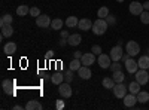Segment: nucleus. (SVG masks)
Listing matches in <instances>:
<instances>
[{
	"label": "nucleus",
	"instance_id": "obj_18",
	"mask_svg": "<svg viewBox=\"0 0 149 110\" xmlns=\"http://www.w3.org/2000/svg\"><path fill=\"white\" fill-rule=\"evenodd\" d=\"M51 82H52L54 85H60V83H63V82H64V75H63V73H60V71L54 73V75L51 76Z\"/></svg>",
	"mask_w": 149,
	"mask_h": 110
},
{
	"label": "nucleus",
	"instance_id": "obj_15",
	"mask_svg": "<svg viewBox=\"0 0 149 110\" xmlns=\"http://www.w3.org/2000/svg\"><path fill=\"white\" fill-rule=\"evenodd\" d=\"M2 86H3V92L5 94H8V95H14L15 94L14 92V82H12V80H9V79L3 80Z\"/></svg>",
	"mask_w": 149,
	"mask_h": 110
},
{
	"label": "nucleus",
	"instance_id": "obj_26",
	"mask_svg": "<svg viewBox=\"0 0 149 110\" xmlns=\"http://www.w3.org/2000/svg\"><path fill=\"white\" fill-rule=\"evenodd\" d=\"M78 24H79L78 17H69V18L66 19V26H67L69 28H74V27H78Z\"/></svg>",
	"mask_w": 149,
	"mask_h": 110
},
{
	"label": "nucleus",
	"instance_id": "obj_42",
	"mask_svg": "<svg viewBox=\"0 0 149 110\" xmlns=\"http://www.w3.org/2000/svg\"><path fill=\"white\" fill-rule=\"evenodd\" d=\"M46 58H52V51H48V55H46Z\"/></svg>",
	"mask_w": 149,
	"mask_h": 110
},
{
	"label": "nucleus",
	"instance_id": "obj_17",
	"mask_svg": "<svg viewBox=\"0 0 149 110\" xmlns=\"http://www.w3.org/2000/svg\"><path fill=\"white\" fill-rule=\"evenodd\" d=\"M3 52H5L6 55H12V54H15V52H17V45H15L14 42L6 43V45H5V48H3Z\"/></svg>",
	"mask_w": 149,
	"mask_h": 110
},
{
	"label": "nucleus",
	"instance_id": "obj_24",
	"mask_svg": "<svg viewBox=\"0 0 149 110\" xmlns=\"http://www.w3.org/2000/svg\"><path fill=\"white\" fill-rule=\"evenodd\" d=\"M12 34H14L12 24H9V26H2V37H10Z\"/></svg>",
	"mask_w": 149,
	"mask_h": 110
},
{
	"label": "nucleus",
	"instance_id": "obj_27",
	"mask_svg": "<svg viewBox=\"0 0 149 110\" xmlns=\"http://www.w3.org/2000/svg\"><path fill=\"white\" fill-rule=\"evenodd\" d=\"M81 64H82V61H81L79 58H74V59H72V61H70L69 68H70V70H73V71H78V70L81 68Z\"/></svg>",
	"mask_w": 149,
	"mask_h": 110
},
{
	"label": "nucleus",
	"instance_id": "obj_6",
	"mask_svg": "<svg viewBox=\"0 0 149 110\" xmlns=\"http://www.w3.org/2000/svg\"><path fill=\"white\" fill-rule=\"evenodd\" d=\"M51 18H49L48 15H39L36 18V26L39 27V28H48V27H51Z\"/></svg>",
	"mask_w": 149,
	"mask_h": 110
},
{
	"label": "nucleus",
	"instance_id": "obj_30",
	"mask_svg": "<svg viewBox=\"0 0 149 110\" xmlns=\"http://www.w3.org/2000/svg\"><path fill=\"white\" fill-rule=\"evenodd\" d=\"M12 21H14V18H12V15H3L2 18H0V27L2 26H9V24H12Z\"/></svg>",
	"mask_w": 149,
	"mask_h": 110
},
{
	"label": "nucleus",
	"instance_id": "obj_19",
	"mask_svg": "<svg viewBox=\"0 0 149 110\" xmlns=\"http://www.w3.org/2000/svg\"><path fill=\"white\" fill-rule=\"evenodd\" d=\"M137 64H139V68L148 70V68H149V57H148V55H142V57L137 59Z\"/></svg>",
	"mask_w": 149,
	"mask_h": 110
},
{
	"label": "nucleus",
	"instance_id": "obj_2",
	"mask_svg": "<svg viewBox=\"0 0 149 110\" xmlns=\"http://www.w3.org/2000/svg\"><path fill=\"white\" fill-rule=\"evenodd\" d=\"M125 51L130 57H136V55H139L140 52V45L136 42V40H128L127 45H125Z\"/></svg>",
	"mask_w": 149,
	"mask_h": 110
},
{
	"label": "nucleus",
	"instance_id": "obj_36",
	"mask_svg": "<svg viewBox=\"0 0 149 110\" xmlns=\"http://www.w3.org/2000/svg\"><path fill=\"white\" fill-rule=\"evenodd\" d=\"M30 15H31V17H34V18L39 17V15H40L39 8H30Z\"/></svg>",
	"mask_w": 149,
	"mask_h": 110
},
{
	"label": "nucleus",
	"instance_id": "obj_16",
	"mask_svg": "<svg viewBox=\"0 0 149 110\" xmlns=\"http://www.w3.org/2000/svg\"><path fill=\"white\" fill-rule=\"evenodd\" d=\"M81 42H82L81 34H70L67 37V43L70 46H78V45H81Z\"/></svg>",
	"mask_w": 149,
	"mask_h": 110
},
{
	"label": "nucleus",
	"instance_id": "obj_43",
	"mask_svg": "<svg viewBox=\"0 0 149 110\" xmlns=\"http://www.w3.org/2000/svg\"><path fill=\"white\" fill-rule=\"evenodd\" d=\"M146 55H148V57H149V49H148V51H146Z\"/></svg>",
	"mask_w": 149,
	"mask_h": 110
},
{
	"label": "nucleus",
	"instance_id": "obj_10",
	"mask_svg": "<svg viewBox=\"0 0 149 110\" xmlns=\"http://www.w3.org/2000/svg\"><path fill=\"white\" fill-rule=\"evenodd\" d=\"M97 63H98V66H100L102 68H109L110 64H112V58H110V55L100 54L98 58H97Z\"/></svg>",
	"mask_w": 149,
	"mask_h": 110
},
{
	"label": "nucleus",
	"instance_id": "obj_9",
	"mask_svg": "<svg viewBox=\"0 0 149 110\" xmlns=\"http://www.w3.org/2000/svg\"><path fill=\"white\" fill-rule=\"evenodd\" d=\"M124 66H125V70L130 73V75H134L136 71L139 70V64H137V61L133 59V57H130L125 63H124Z\"/></svg>",
	"mask_w": 149,
	"mask_h": 110
},
{
	"label": "nucleus",
	"instance_id": "obj_21",
	"mask_svg": "<svg viewBox=\"0 0 149 110\" xmlns=\"http://www.w3.org/2000/svg\"><path fill=\"white\" fill-rule=\"evenodd\" d=\"M102 85H103L104 89H113L115 80H113V77H104V79L102 80Z\"/></svg>",
	"mask_w": 149,
	"mask_h": 110
},
{
	"label": "nucleus",
	"instance_id": "obj_12",
	"mask_svg": "<svg viewBox=\"0 0 149 110\" xmlns=\"http://www.w3.org/2000/svg\"><path fill=\"white\" fill-rule=\"evenodd\" d=\"M81 61H82L84 66H88V67H90V66H93V64L95 63V55H94L93 52H86V54L82 55Z\"/></svg>",
	"mask_w": 149,
	"mask_h": 110
},
{
	"label": "nucleus",
	"instance_id": "obj_3",
	"mask_svg": "<svg viewBox=\"0 0 149 110\" xmlns=\"http://www.w3.org/2000/svg\"><path fill=\"white\" fill-rule=\"evenodd\" d=\"M58 94L63 97V98H70L73 91L70 88V83L69 82H63V83H60L58 85Z\"/></svg>",
	"mask_w": 149,
	"mask_h": 110
},
{
	"label": "nucleus",
	"instance_id": "obj_40",
	"mask_svg": "<svg viewBox=\"0 0 149 110\" xmlns=\"http://www.w3.org/2000/svg\"><path fill=\"white\" fill-rule=\"evenodd\" d=\"M73 55H74V58H79V59H81V58H82V55H84V54H81V51H76V52H74V54H73Z\"/></svg>",
	"mask_w": 149,
	"mask_h": 110
},
{
	"label": "nucleus",
	"instance_id": "obj_28",
	"mask_svg": "<svg viewBox=\"0 0 149 110\" xmlns=\"http://www.w3.org/2000/svg\"><path fill=\"white\" fill-rule=\"evenodd\" d=\"M17 14H18L19 17H26L27 14H30V8L26 6V5H21V6L17 8Z\"/></svg>",
	"mask_w": 149,
	"mask_h": 110
},
{
	"label": "nucleus",
	"instance_id": "obj_38",
	"mask_svg": "<svg viewBox=\"0 0 149 110\" xmlns=\"http://www.w3.org/2000/svg\"><path fill=\"white\" fill-rule=\"evenodd\" d=\"M55 107H57V110H63V109L66 107V104H64V101H63V100H57Z\"/></svg>",
	"mask_w": 149,
	"mask_h": 110
},
{
	"label": "nucleus",
	"instance_id": "obj_35",
	"mask_svg": "<svg viewBox=\"0 0 149 110\" xmlns=\"http://www.w3.org/2000/svg\"><path fill=\"white\" fill-rule=\"evenodd\" d=\"M72 79H73V70H70V68H69V70L64 73V80L70 83V82H72Z\"/></svg>",
	"mask_w": 149,
	"mask_h": 110
},
{
	"label": "nucleus",
	"instance_id": "obj_29",
	"mask_svg": "<svg viewBox=\"0 0 149 110\" xmlns=\"http://www.w3.org/2000/svg\"><path fill=\"white\" fill-rule=\"evenodd\" d=\"M63 19H60V18H55L51 21V28L52 30H61V27H63Z\"/></svg>",
	"mask_w": 149,
	"mask_h": 110
},
{
	"label": "nucleus",
	"instance_id": "obj_23",
	"mask_svg": "<svg viewBox=\"0 0 149 110\" xmlns=\"http://www.w3.org/2000/svg\"><path fill=\"white\" fill-rule=\"evenodd\" d=\"M136 97H137V101L142 103V104H145V103L149 101V92L148 91H139V94L136 95Z\"/></svg>",
	"mask_w": 149,
	"mask_h": 110
},
{
	"label": "nucleus",
	"instance_id": "obj_8",
	"mask_svg": "<svg viewBox=\"0 0 149 110\" xmlns=\"http://www.w3.org/2000/svg\"><path fill=\"white\" fill-rule=\"evenodd\" d=\"M128 10H130V14H131V15L140 17V14L145 10V8H143V3H140V2H133V3H130Z\"/></svg>",
	"mask_w": 149,
	"mask_h": 110
},
{
	"label": "nucleus",
	"instance_id": "obj_44",
	"mask_svg": "<svg viewBox=\"0 0 149 110\" xmlns=\"http://www.w3.org/2000/svg\"><path fill=\"white\" fill-rule=\"evenodd\" d=\"M116 2H119V3H122V2H124V0H116Z\"/></svg>",
	"mask_w": 149,
	"mask_h": 110
},
{
	"label": "nucleus",
	"instance_id": "obj_5",
	"mask_svg": "<svg viewBox=\"0 0 149 110\" xmlns=\"http://www.w3.org/2000/svg\"><path fill=\"white\" fill-rule=\"evenodd\" d=\"M127 89H128V86H125L124 82H121V83H115V86H113V89H112V91H113L116 98H124L125 94H127Z\"/></svg>",
	"mask_w": 149,
	"mask_h": 110
},
{
	"label": "nucleus",
	"instance_id": "obj_32",
	"mask_svg": "<svg viewBox=\"0 0 149 110\" xmlns=\"http://www.w3.org/2000/svg\"><path fill=\"white\" fill-rule=\"evenodd\" d=\"M140 22L145 24V26H148L149 24V10H143L140 14Z\"/></svg>",
	"mask_w": 149,
	"mask_h": 110
},
{
	"label": "nucleus",
	"instance_id": "obj_20",
	"mask_svg": "<svg viewBox=\"0 0 149 110\" xmlns=\"http://www.w3.org/2000/svg\"><path fill=\"white\" fill-rule=\"evenodd\" d=\"M26 109L27 110H42V104L37 101V100H30L26 104Z\"/></svg>",
	"mask_w": 149,
	"mask_h": 110
},
{
	"label": "nucleus",
	"instance_id": "obj_31",
	"mask_svg": "<svg viewBox=\"0 0 149 110\" xmlns=\"http://www.w3.org/2000/svg\"><path fill=\"white\" fill-rule=\"evenodd\" d=\"M109 14H110V12H109V8L103 6V8L98 9V12H97V17H98V18H106Z\"/></svg>",
	"mask_w": 149,
	"mask_h": 110
},
{
	"label": "nucleus",
	"instance_id": "obj_4",
	"mask_svg": "<svg viewBox=\"0 0 149 110\" xmlns=\"http://www.w3.org/2000/svg\"><path fill=\"white\" fill-rule=\"evenodd\" d=\"M134 77H136V80H137L140 85H146L149 82V73L145 68H139L137 71L134 73Z\"/></svg>",
	"mask_w": 149,
	"mask_h": 110
},
{
	"label": "nucleus",
	"instance_id": "obj_25",
	"mask_svg": "<svg viewBox=\"0 0 149 110\" xmlns=\"http://www.w3.org/2000/svg\"><path fill=\"white\" fill-rule=\"evenodd\" d=\"M112 77H113L115 83H121L125 80V75L122 73V70H118V71H113V75H112Z\"/></svg>",
	"mask_w": 149,
	"mask_h": 110
},
{
	"label": "nucleus",
	"instance_id": "obj_41",
	"mask_svg": "<svg viewBox=\"0 0 149 110\" xmlns=\"http://www.w3.org/2000/svg\"><path fill=\"white\" fill-rule=\"evenodd\" d=\"M143 8H145V10H149V0L143 3Z\"/></svg>",
	"mask_w": 149,
	"mask_h": 110
},
{
	"label": "nucleus",
	"instance_id": "obj_11",
	"mask_svg": "<svg viewBox=\"0 0 149 110\" xmlns=\"http://www.w3.org/2000/svg\"><path fill=\"white\" fill-rule=\"evenodd\" d=\"M122 100H124V106L128 107V109L134 107L136 103H139V101H137V97H136V94H131V92L125 94V97H124Z\"/></svg>",
	"mask_w": 149,
	"mask_h": 110
},
{
	"label": "nucleus",
	"instance_id": "obj_37",
	"mask_svg": "<svg viewBox=\"0 0 149 110\" xmlns=\"http://www.w3.org/2000/svg\"><path fill=\"white\" fill-rule=\"evenodd\" d=\"M91 52H93L94 55H97V57H98V55L102 54V48L98 46V45H94V46H93V49H91Z\"/></svg>",
	"mask_w": 149,
	"mask_h": 110
},
{
	"label": "nucleus",
	"instance_id": "obj_22",
	"mask_svg": "<svg viewBox=\"0 0 149 110\" xmlns=\"http://www.w3.org/2000/svg\"><path fill=\"white\" fill-rule=\"evenodd\" d=\"M140 86H142V85H140L137 80H134V82H131V83L128 85V92L137 95V94H139V91H140Z\"/></svg>",
	"mask_w": 149,
	"mask_h": 110
},
{
	"label": "nucleus",
	"instance_id": "obj_7",
	"mask_svg": "<svg viewBox=\"0 0 149 110\" xmlns=\"http://www.w3.org/2000/svg\"><path fill=\"white\" fill-rule=\"evenodd\" d=\"M110 58H112V61H121L122 59V55H124V49H122V46L121 45H116V46H113L110 49Z\"/></svg>",
	"mask_w": 149,
	"mask_h": 110
},
{
	"label": "nucleus",
	"instance_id": "obj_14",
	"mask_svg": "<svg viewBox=\"0 0 149 110\" xmlns=\"http://www.w3.org/2000/svg\"><path fill=\"white\" fill-rule=\"evenodd\" d=\"M93 21L91 19H88V18H82V19H79V24H78V27L81 28V30H84V31H88V30H91L93 28Z\"/></svg>",
	"mask_w": 149,
	"mask_h": 110
},
{
	"label": "nucleus",
	"instance_id": "obj_39",
	"mask_svg": "<svg viewBox=\"0 0 149 110\" xmlns=\"http://www.w3.org/2000/svg\"><path fill=\"white\" fill-rule=\"evenodd\" d=\"M61 37H63V39H67V37H69V33H67L66 30H63V31H61Z\"/></svg>",
	"mask_w": 149,
	"mask_h": 110
},
{
	"label": "nucleus",
	"instance_id": "obj_34",
	"mask_svg": "<svg viewBox=\"0 0 149 110\" xmlns=\"http://www.w3.org/2000/svg\"><path fill=\"white\" fill-rule=\"evenodd\" d=\"M104 19H106V22L109 24V26H115V24H116V18H115L113 15H110V14H109Z\"/></svg>",
	"mask_w": 149,
	"mask_h": 110
},
{
	"label": "nucleus",
	"instance_id": "obj_13",
	"mask_svg": "<svg viewBox=\"0 0 149 110\" xmlns=\"http://www.w3.org/2000/svg\"><path fill=\"white\" fill-rule=\"evenodd\" d=\"M78 75H79V77L84 79V80H88V79L93 76V75H91V70H90L88 66H81V68L78 70Z\"/></svg>",
	"mask_w": 149,
	"mask_h": 110
},
{
	"label": "nucleus",
	"instance_id": "obj_1",
	"mask_svg": "<svg viewBox=\"0 0 149 110\" xmlns=\"http://www.w3.org/2000/svg\"><path fill=\"white\" fill-rule=\"evenodd\" d=\"M107 27H109V24L106 22V19L104 18H97L95 21H94V24H93V33L94 34H97V36H102V34H104L106 31H107Z\"/></svg>",
	"mask_w": 149,
	"mask_h": 110
},
{
	"label": "nucleus",
	"instance_id": "obj_33",
	"mask_svg": "<svg viewBox=\"0 0 149 110\" xmlns=\"http://www.w3.org/2000/svg\"><path fill=\"white\" fill-rule=\"evenodd\" d=\"M110 71L113 73V71H118V70H121L122 68V66L119 64V61H112V64H110Z\"/></svg>",
	"mask_w": 149,
	"mask_h": 110
}]
</instances>
